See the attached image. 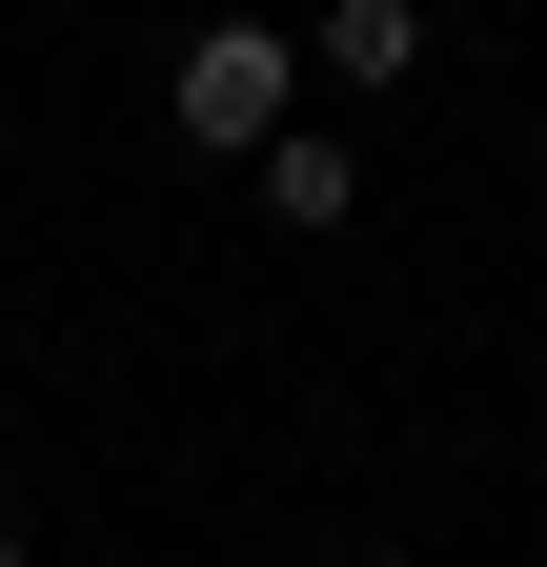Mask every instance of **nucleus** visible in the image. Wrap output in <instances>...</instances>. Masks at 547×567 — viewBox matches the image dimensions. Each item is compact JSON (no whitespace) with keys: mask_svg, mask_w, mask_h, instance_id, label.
Listing matches in <instances>:
<instances>
[{"mask_svg":"<svg viewBox=\"0 0 547 567\" xmlns=\"http://www.w3.org/2000/svg\"><path fill=\"white\" fill-rule=\"evenodd\" d=\"M324 567H385V547H324Z\"/></svg>","mask_w":547,"mask_h":567,"instance_id":"4","label":"nucleus"},{"mask_svg":"<svg viewBox=\"0 0 547 567\" xmlns=\"http://www.w3.org/2000/svg\"><path fill=\"white\" fill-rule=\"evenodd\" d=\"M345 183H365V163H345L324 122H285V142H264V224H305V244H324V224H345Z\"/></svg>","mask_w":547,"mask_h":567,"instance_id":"3","label":"nucleus"},{"mask_svg":"<svg viewBox=\"0 0 547 567\" xmlns=\"http://www.w3.org/2000/svg\"><path fill=\"white\" fill-rule=\"evenodd\" d=\"M285 82H305V61L264 41V21H203V41H183V142L264 163V142H285Z\"/></svg>","mask_w":547,"mask_h":567,"instance_id":"1","label":"nucleus"},{"mask_svg":"<svg viewBox=\"0 0 547 567\" xmlns=\"http://www.w3.org/2000/svg\"><path fill=\"white\" fill-rule=\"evenodd\" d=\"M0 567H21V527H0Z\"/></svg>","mask_w":547,"mask_h":567,"instance_id":"5","label":"nucleus"},{"mask_svg":"<svg viewBox=\"0 0 547 567\" xmlns=\"http://www.w3.org/2000/svg\"><path fill=\"white\" fill-rule=\"evenodd\" d=\"M324 82H345V102H385V82H426V0H324Z\"/></svg>","mask_w":547,"mask_h":567,"instance_id":"2","label":"nucleus"}]
</instances>
